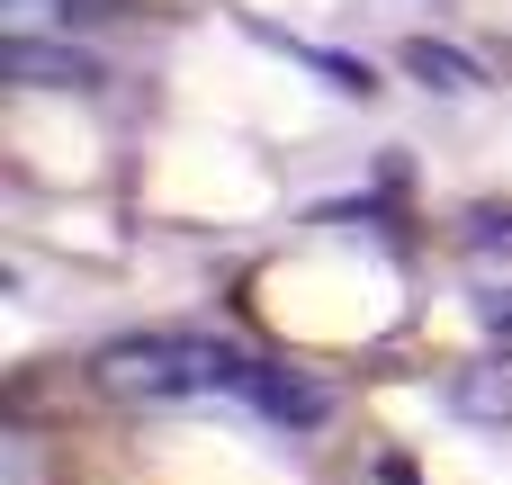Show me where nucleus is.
Here are the masks:
<instances>
[{"mask_svg": "<svg viewBox=\"0 0 512 485\" xmlns=\"http://www.w3.org/2000/svg\"><path fill=\"white\" fill-rule=\"evenodd\" d=\"M243 360L252 351H234L216 333H126L90 360V387L108 405H207V396L243 387Z\"/></svg>", "mask_w": 512, "mask_h": 485, "instance_id": "obj_1", "label": "nucleus"}, {"mask_svg": "<svg viewBox=\"0 0 512 485\" xmlns=\"http://www.w3.org/2000/svg\"><path fill=\"white\" fill-rule=\"evenodd\" d=\"M234 405H252V414H261V423H279V432H315V423L333 414V396H324L315 378L279 369V360H243V387H234Z\"/></svg>", "mask_w": 512, "mask_h": 485, "instance_id": "obj_2", "label": "nucleus"}, {"mask_svg": "<svg viewBox=\"0 0 512 485\" xmlns=\"http://www.w3.org/2000/svg\"><path fill=\"white\" fill-rule=\"evenodd\" d=\"M0 72H9V81H36V90H99V81H108L72 36H63V45H45V36H9V45H0Z\"/></svg>", "mask_w": 512, "mask_h": 485, "instance_id": "obj_3", "label": "nucleus"}, {"mask_svg": "<svg viewBox=\"0 0 512 485\" xmlns=\"http://www.w3.org/2000/svg\"><path fill=\"white\" fill-rule=\"evenodd\" d=\"M90 18H108V9H99V0H0V27H9V36H45V27L72 36V27H90Z\"/></svg>", "mask_w": 512, "mask_h": 485, "instance_id": "obj_4", "label": "nucleus"}, {"mask_svg": "<svg viewBox=\"0 0 512 485\" xmlns=\"http://www.w3.org/2000/svg\"><path fill=\"white\" fill-rule=\"evenodd\" d=\"M405 72H423L432 90H477V81H486L459 45H432V36H414V45H405Z\"/></svg>", "mask_w": 512, "mask_h": 485, "instance_id": "obj_5", "label": "nucleus"}, {"mask_svg": "<svg viewBox=\"0 0 512 485\" xmlns=\"http://www.w3.org/2000/svg\"><path fill=\"white\" fill-rule=\"evenodd\" d=\"M504 324H512V306H504Z\"/></svg>", "mask_w": 512, "mask_h": 485, "instance_id": "obj_6", "label": "nucleus"}]
</instances>
